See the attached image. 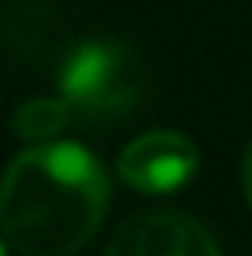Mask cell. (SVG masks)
I'll return each mask as SVG.
<instances>
[{
  "instance_id": "6da1fadb",
  "label": "cell",
  "mask_w": 252,
  "mask_h": 256,
  "mask_svg": "<svg viewBox=\"0 0 252 256\" xmlns=\"http://www.w3.org/2000/svg\"><path fill=\"white\" fill-rule=\"evenodd\" d=\"M108 212V174L78 141L30 145L4 174V245L19 256H74Z\"/></svg>"
},
{
  "instance_id": "8992f818",
  "label": "cell",
  "mask_w": 252,
  "mask_h": 256,
  "mask_svg": "<svg viewBox=\"0 0 252 256\" xmlns=\"http://www.w3.org/2000/svg\"><path fill=\"white\" fill-rule=\"evenodd\" d=\"M241 190H245V197H249V204H252V141H249V148H245V164H241Z\"/></svg>"
},
{
  "instance_id": "5b68a950",
  "label": "cell",
  "mask_w": 252,
  "mask_h": 256,
  "mask_svg": "<svg viewBox=\"0 0 252 256\" xmlns=\"http://www.w3.org/2000/svg\"><path fill=\"white\" fill-rule=\"evenodd\" d=\"M74 119L71 104L63 96H41V100H30L15 112V134L22 141H37V145H48V141L59 138V130Z\"/></svg>"
},
{
  "instance_id": "7a4b0ae2",
  "label": "cell",
  "mask_w": 252,
  "mask_h": 256,
  "mask_svg": "<svg viewBox=\"0 0 252 256\" xmlns=\"http://www.w3.org/2000/svg\"><path fill=\"white\" fill-rule=\"evenodd\" d=\"M145 90V70L134 48L119 41H82L59 64V96L74 119L111 122L134 112Z\"/></svg>"
},
{
  "instance_id": "277c9868",
  "label": "cell",
  "mask_w": 252,
  "mask_h": 256,
  "mask_svg": "<svg viewBox=\"0 0 252 256\" xmlns=\"http://www.w3.org/2000/svg\"><path fill=\"white\" fill-rule=\"evenodd\" d=\"M108 256H223L215 238L186 212H141L108 242Z\"/></svg>"
},
{
  "instance_id": "3957f363",
  "label": "cell",
  "mask_w": 252,
  "mask_h": 256,
  "mask_svg": "<svg viewBox=\"0 0 252 256\" xmlns=\"http://www.w3.org/2000/svg\"><path fill=\"white\" fill-rule=\"evenodd\" d=\"M201 167V152L186 134L152 130L119 152V178L141 193H175Z\"/></svg>"
}]
</instances>
